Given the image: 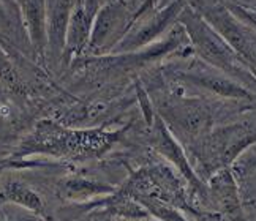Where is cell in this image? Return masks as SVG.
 Masks as SVG:
<instances>
[{"instance_id": "cell-1", "label": "cell", "mask_w": 256, "mask_h": 221, "mask_svg": "<svg viewBox=\"0 0 256 221\" xmlns=\"http://www.w3.org/2000/svg\"><path fill=\"white\" fill-rule=\"evenodd\" d=\"M32 42L40 48L43 42V0H19Z\"/></svg>"}, {"instance_id": "cell-2", "label": "cell", "mask_w": 256, "mask_h": 221, "mask_svg": "<svg viewBox=\"0 0 256 221\" xmlns=\"http://www.w3.org/2000/svg\"><path fill=\"white\" fill-rule=\"evenodd\" d=\"M6 198H10L14 202H21L24 206H27L28 208H35L40 210V199L36 198V194H34L30 190H27L26 186L19 185V184H12L6 188Z\"/></svg>"}, {"instance_id": "cell-3", "label": "cell", "mask_w": 256, "mask_h": 221, "mask_svg": "<svg viewBox=\"0 0 256 221\" xmlns=\"http://www.w3.org/2000/svg\"><path fill=\"white\" fill-rule=\"evenodd\" d=\"M73 0H56V6H54V14H52V22H51V36L52 40H58V36L62 35V30L65 27L68 12H70Z\"/></svg>"}, {"instance_id": "cell-4", "label": "cell", "mask_w": 256, "mask_h": 221, "mask_svg": "<svg viewBox=\"0 0 256 221\" xmlns=\"http://www.w3.org/2000/svg\"><path fill=\"white\" fill-rule=\"evenodd\" d=\"M0 14H2V10H0Z\"/></svg>"}]
</instances>
